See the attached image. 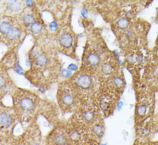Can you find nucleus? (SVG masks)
Here are the masks:
<instances>
[{"label": "nucleus", "instance_id": "f257e3e1", "mask_svg": "<svg viewBox=\"0 0 158 145\" xmlns=\"http://www.w3.org/2000/svg\"><path fill=\"white\" fill-rule=\"evenodd\" d=\"M16 105L19 111L24 114H31L36 107V99L33 95L23 93L16 98Z\"/></svg>", "mask_w": 158, "mask_h": 145}, {"label": "nucleus", "instance_id": "f03ea898", "mask_svg": "<svg viewBox=\"0 0 158 145\" xmlns=\"http://www.w3.org/2000/svg\"><path fill=\"white\" fill-rule=\"evenodd\" d=\"M47 145H75L68 135L63 130H57L48 137Z\"/></svg>", "mask_w": 158, "mask_h": 145}, {"label": "nucleus", "instance_id": "7ed1b4c3", "mask_svg": "<svg viewBox=\"0 0 158 145\" xmlns=\"http://www.w3.org/2000/svg\"><path fill=\"white\" fill-rule=\"evenodd\" d=\"M59 97L60 103L64 108L70 107L75 103V95L70 90H61Z\"/></svg>", "mask_w": 158, "mask_h": 145}, {"label": "nucleus", "instance_id": "20e7f679", "mask_svg": "<svg viewBox=\"0 0 158 145\" xmlns=\"http://www.w3.org/2000/svg\"><path fill=\"white\" fill-rule=\"evenodd\" d=\"M77 84L80 88L87 90L92 86V79L87 75H82L77 79Z\"/></svg>", "mask_w": 158, "mask_h": 145}, {"label": "nucleus", "instance_id": "39448f33", "mask_svg": "<svg viewBox=\"0 0 158 145\" xmlns=\"http://www.w3.org/2000/svg\"><path fill=\"white\" fill-rule=\"evenodd\" d=\"M1 126L4 128H8L12 123V116L8 112H1Z\"/></svg>", "mask_w": 158, "mask_h": 145}, {"label": "nucleus", "instance_id": "423d86ee", "mask_svg": "<svg viewBox=\"0 0 158 145\" xmlns=\"http://www.w3.org/2000/svg\"><path fill=\"white\" fill-rule=\"evenodd\" d=\"M82 118L83 120L86 122H92L96 118V114L90 109L85 110L82 114Z\"/></svg>", "mask_w": 158, "mask_h": 145}, {"label": "nucleus", "instance_id": "0eeeda50", "mask_svg": "<svg viewBox=\"0 0 158 145\" xmlns=\"http://www.w3.org/2000/svg\"><path fill=\"white\" fill-rule=\"evenodd\" d=\"M73 38L69 34H64L60 38V42L62 45L66 47H69L73 43Z\"/></svg>", "mask_w": 158, "mask_h": 145}, {"label": "nucleus", "instance_id": "6e6552de", "mask_svg": "<svg viewBox=\"0 0 158 145\" xmlns=\"http://www.w3.org/2000/svg\"><path fill=\"white\" fill-rule=\"evenodd\" d=\"M133 145H158V141L139 139L135 142Z\"/></svg>", "mask_w": 158, "mask_h": 145}, {"label": "nucleus", "instance_id": "1a4fd4ad", "mask_svg": "<svg viewBox=\"0 0 158 145\" xmlns=\"http://www.w3.org/2000/svg\"><path fill=\"white\" fill-rule=\"evenodd\" d=\"M87 61L93 66H96L100 62V58L96 54H90L88 56Z\"/></svg>", "mask_w": 158, "mask_h": 145}, {"label": "nucleus", "instance_id": "9d476101", "mask_svg": "<svg viewBox=\"0 0 158 145\" xmlns=\"http://www.w3.org/2000/svg\"><path fill=\"white\" fill-rule=\"evenodd\" d=\"M21 32L19 29L14 28L10 30V31L8 33L9 38L12 40H16L20 37Z\"/></svg>", "mask_w": 158, "mask_h": 145}, {"label": "nucleus", "instance_id": "9b49d317", "mask_svg": "<svg viewBox=\"0 0 158 145\" xmlns=\"http://www.w3.org/2000/svg\"><path fill=\"white\" fill-rule=\"evenodd\" d=\"M148 110V107L146 104H140L137 108V113L140 116H144L146 114Z\"/></svg>", "mask_w": 158, "mask_h": 145}, {"label": "nucleus", "instance_id": "f8f14e48", "mask_svg": "<svg viewBox=\"0 0 158 145\" xmlns=\"http://www.w3.org/2000/svg\"><path fill=\"white\" fill-rule=\"evenodd\" d=\"M31 31L35 34L40 33L42 30V25L38 22H35L31 26Z\"/></svg>", "mask_w": 158, "mask_h": 145}, {"label": "nucleus", "instance_id": "ddd939ff", "mask_svg": "<svg viewBox=\"0 0 158 145\" xmlns=\"http://www.w3.org/2000/svg\"><path fill=\"white\" fill-rule=\"evenodd\" d=\"M11 25L6 22H3L1 24V32L3 33H9L11 30Z\"/></svg>", "mask_w": 158, "mask_h": 145}, {"label": "nucleus", "instance_id": "4468645a", "mask_svg": "<svg viewBox=\"0 0 158 145\" xmlns=\"http://www.w3.org/2000/svg\"><path fill=\"white\" fill-rule=\"evenodd\" d=\"M117 24H118V26L121 28L125 29L129 25V21L125 18H121L117 22Z\"/></svg>", "mask_w": 158, "mask_h": 145}, {"label": "nucleus", "instance_id": "2eb2a0df", "mask_svg": "<svg viewBox=\"0 0 158 145\" xmlns=\"http://www.w3.org/2000/svg\"><path fill=\"white\" fill-rule=\"evenodd\" d=\"M9 8L13 12H17L20 9V4L17 1H13L9 5Z\"/></svg>", "mask_w": 158, "mask_h": 145}, {"label": "nucleus", "instance_id": "dca6fc26", "mask_svg": "<svg viewBox=\"0 0 158 145\" xmlns=\"http://www.w3.org/2000/svg\"><path fill=\"white\" fill-rule=\"evenodd\" d=\"M47 59L46 56L44 54H40L36 58V62L39 65H44L46 64Z\"/></svg>", "mask_w": 158, "mask_h": 145}, {"label": "nucleus", "instance_id": "f3484780", "mask_svg": "<svg viewBox=\"0 0 158 145\" xmlns=\"http://www.w3.org/2000/svg\"><path fill=\"white\" fill-rule=\"evenodd\" d=\"M23 20L27 24H32L33 22H35L33 17L30 14H26L23 18Z\"/></svg>", "mask_w": 158, "mask_h": 145}, {"label": "nucleus", "instance_id": "a211bd4d", "mask_svg": "<svg viewBox=\"0 0 158 145\" xmlns=\"http://www.w3.org/2000/svg\"><path fill=\"white\" fill-rule=\"evenodd\" d=\"M112 67L109 64H105L103 65L102 71L105 74H110L112 72Z\"/></svg>", "mask_w": 158, "mask_h": 145}, {"label": "nucleus", "instance_id": "6ab92c4d", "mask_svg": "<svg viewBox=\"0 0 158 145\" xmlns=\"http://www.w3.org/2000/svg\"><path fill=\"white\" fill-rule=\"evenodd\" d=\"M114 85L118 88H121L124 86V82L120 78H116L114 80Z\"/></svg>", "mask_w": 158, "mask_h": 145}, {"label": "nucleus", "instance_id": "aec40b11", "mask_svg": "<svg viewBox=\"0 0 158 145\" xmlns=\"http://www.w3.org/2000/svg\"><path fill=\"white\" fill-rule=\"evenodd\" d=\"M83 145H100V142L92 139H89L84 141Z\"/></svg>", "mask_w": 158, "mask_h": 145}, {"label": "nucleus", "instance_id": "412c9836", "mask_svg": "<svg viewBox=\"0 0 158 145\" xmlns=\"http://www.w3.org/2000/svg\"><path fill=\"white\" fill-rule=\"evenodd\" d=\"M72 72L71 70H63L62 71V75L64 78H69L71 76Z\"/></svg>", "mask_w": 158, "mask_h": 145}, {"label": "nucleus", "instance_id": "4be33fe9", "mask_svg": "<svg viewBox=\"0 0 158 145\" xmlns=\"http://www.w3.org/2000/svg\"><path fill=\"white\" fill-rule=\"evenodd\" d=\"M50 28L51 30L55 31L57 28H58V25L57 23L55 21H53L50 24Z\"/></svg>", "mask_w": 158, "mask_h": 145}, {"label": "nucleus", "instance_id": "5701e85b", "mask_svg": "<svg viewBox=\"0 0 158 145\" xmlns=\"http://www.w3.org/2000/svg\"><path fill=\"white\" fill-rule=\"evenodd\" d=\"M81 14L85 18H86L88 16V12L86 9L83 8L81 10Z\"/></svg>", "mask_w": 158, "mask_h": 145}, {"label": "nucleus", "instance_id": "b1692460", "mask_svg": "<svg viewBox=\"0 0 158 145\" xmlns=\"http://www.w3.org/2000/svg\"><path fill=\"white\" fill-rule=\"evenodd\" d=\"M78 67L75 64H71L69 66H68V69L70 70H77Z\"/></svg>", "mask_w": 158, "mask_h": 145}, {"label": "nucleus", "instance_id": "393cba45", "mask_svg": "<svg viewBox=\"0 0 158 145\" xmlns=\"http://www.w3.org/2000/svg\"><path fill=\"white\" fill-rule=\"evenodd\" d=\"M26 2H27V5L29 7L33 5V2H32V1H27Z\"/></svg>", "mask_w": 158, "mask_h": 145}, {"label": "nucleus", "instance_id": "a878e982", "mask_svg": "<svg viewBox=\"0 0 158 145\" xmlns=\"http://www.w3.org/2000/svg\"><path fill=\"white\" fill-rule=\"evenodd\" d=\"M26 65L27 66H29V65H30V64H29V60H26Z\"/></svg>", "mask_w": 158, "mask_h": 145}]
</instances>
